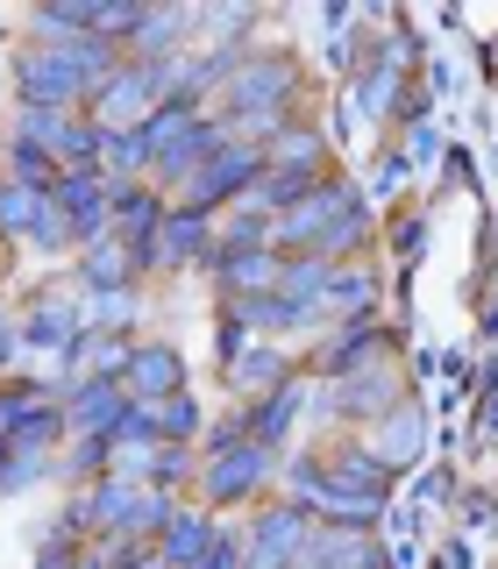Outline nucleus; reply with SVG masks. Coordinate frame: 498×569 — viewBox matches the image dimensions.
Here are the masks:
<instances>
[{
    "label": "nucleus",
    "mask_w": 498,
    "mask_h": 569,
    "mask_svg": "<svg viewBox=\"0 0 498 569\" xmlns=\"http://www.w3.org/2000/svg\"><path fill=\"white\" fill-rule=\"evenodd\" d=\"M263 171H271V157H263V142H228L221 157H207L200 171L178 186V207H192V213H213L221 221L228 207H242L249 192L263 186Z\"/></svg>",
    "instance_id": "f257e3e1"
},
{
    "label": "nucleus",
    "mask_w": 498,
    "mask_h": 569,
    "mask_svg": "<svg viewBox=\"0 0 498 569\" xmlns=\"http://www.w3.org/2000/svg\"><path fill=\"white\" fill-rule=\"evenodd\" d=\"M171 64H178V58H165V64H136V58H129L93 100H86V121H93V129H107V136L142 129V121L165 107V93H171Z\"/></svg>",
    "instance_id": "f03ea898"
},
{
    "label": "nucleus",
    "mask_w": 498,
    "mask_h": 569,
    "mask_svg": "<svg viewBox=\"0 0 498 569\" xmlns=\"http://www.w3.org/2000/svg\"><path fill=\"white\" fill-rule=\"evenodd\" d=\"M356 207H363V186H349L342 171H328V178L307 192V200L285 207L278 221H271V249H278V257H313L320 236H328L342 213H356Z\"/></svg>",
    "instance_id": "7ed1b4c3"
},
{
    "label": "nucleus",
    "mask_w": 498,
    "mask_h": 569,
    "mask_svg": "<svg viewBox=\"0 0 498 569\" xmlns=\"http://www.w3.org/2000/svg\"><path fill=\"white\" fill-rule=\"evenodd\" d=\"M278 470L285 462H278V449H263V441H242V449H228V456H200V506L207 512L249 506Z\"/></svg>",
    "instance_id": "20e7f679"
},
{
    "label": "nucleus",
    "mask_w": 498,
    "mask_h": 569,
    "mask_svg": "<svg viewBox=\"0 0 498 569\" xmlns=\"http://www.w3.org/2000/svg\"><path fill=\"white\" fill-rule=\"evenodd\" d=\"M391 406H406L399 370L370 363V370H356V378H342V385H320L313 406H307V420H385Z\"/></svg>",
    "instance_id": "39448f33"
},
{
    "label": "nucleus",
    "mask_w": 498,
    "mask_h": 569,
    "mask_svg": "<svg viewBox=\"0 0 498 569\" xmlns=\"http://www.w3.org/2000/svg\"><path fill=\"white\" fill-rule=\"evenodd\" d=\"M307 541H313V512H299L292 498L263 506L257 520L242 527V556H249V569H299Z\"/></svg>",
    "instance_id": "423d86ee"
},
{
    "label": "nucleus",
    "mask_w": 498,
    "mask_h": 569,
    "mask_svg": "<svg viewBox=\"0 0 498 569\" xmlns=\"http://www.w3.org/2000/svg\"><path fill=\"white\" fill-rule=\"evenodd\" d=\"M370 363H391V328L385 320H349V328H335L328 342L307 356V370L320 385H342V378H356V370H370Z\"/></svg>",
    "instance_id": "0eeeda50"
},
{
    "label": "nucleus",
    "mask_w": 498,
    "mask_h": 569,
    "mask_svg": "<svg viewBox=\"0 0 498 569\" xmlns=\"http://www.w3.org/2000/svg\"><path fill=\"white\" fill-rule=\"evenodd\" d=\"M22 349L36 356H50V363H79V349H86V313H79V299H64V292H36V307L22 320Z\"/></svg>",
    "instance_id": "6e6552de"
},
{
    "label": "nucleus",
    "mask_w": 498,
    "mask_h": 569,
    "mask_svg": "<svg viewBox=\"0 0 498 569\" xmlns=\"http://www.w3.org/2000/svg\"><path fill=\"white\" fill-rule=\"evenodd\" d=\"M228 142H236V129H228V121L213 114V107H207V114H192L186 129H178V136L165 142V157L150 164V186H186V178L200 171L207 157H221Z\"/></svg>",
    "instance_id": "1a4fd4ad"
},
{
    "label": "nucleus",
    "mask_w": 498,
    "mask_h": 569,
    "mask_svg": "<svg viewBox=\"0 0 498 569\" xmlns=\"http://www.w3.org/2000/svg\"><path fill=\"white\" fill-rule=\"evenodd\" d=\"M71 506H79V520H86V533H93V541H121V548H129L142 485H129V477H100V485L71 491Z\"/></svg>",
    "instance_id": "9d476101"
},
{
    "label": "nucleus",
    "mask_w": 498,
    "mask_h": 569,
    "mask_svg": "<svg viewBox=\"0 0 498 569\" xmlns=\"http://www.w3.org/2000/svg\"><path fill=\"white\" fill-rule=\"evenodd\" d=\"M213 249V213H192V207H171L157 242L142 249V271H186V263H207Z\"/></svg>",
    "instance_id": "9b49d317"
},
{
    "label": "nucleus",
    "mask_w": 498,
    "mask_h": 569,
    "mask_svg": "<svg viewBox=\"0 0 498 569\" xmlns=\"http://www.w3.org/2000/svg\"><path fill=\"white\" fill-rule=\"evenodd\" d=\"M121 385H129L136 406H165L171 391H186V356H178V342H136Z\"/></svg>",
    "instance_id": "f8f14e48"
},
{
    "label": "nucleus",
    "mask_w": 498,
    "mask_h": 569,
    "mask_svg": "<svg viewBox=\"0 0 498 569\" xmlns=\"http://www.w3.org/2000/svg\"><path fill=\"white\" fill-rule=\"evenodd\" d=\"M129 385H114V378H93V385H79V391H64V427L71 435H121V420H129Z\"/></svg>",
    "instance_id": "ddd939ff"
},
{
    "label": "nucleus",
    "mask_w": 498,
    "mask_h": 569,
    "mask_svg": "<svg viewBox=\"0 0 498 569\" xmlns=\"http://www.w3.org/2000/svg\"><path fill=\"white\" fill-rule=\"evenodd\" d=\"M263 157H271L278 171H313V178H328L335 171V150H328V129H320L313 114H292L285 129L263 142Z\"/></svg>",
    "instance_id": "4468645a"
},
{
    "label": "nucleus",
    "mask_w": 498,
    "mask_h": 569,
    "mask_svg": "<svg viewBox=\"0 0 498 569\" xmlns=\"http://www.w3.org/2000/svg\"><path fill=\"white\" fill-rule=\"evenodd\" d=\"M165 213H171V200H165V186H150V178H136V186H114V236L136 249H150L157 242V228H165Z\"/></svg>",
    "instance_id": "2eb2a0df"
},
{
    "label": "nucleus",
    "mask_w": 498,
    "mask_h": 569,
    "mask_svg": "<svg viewBox=\"0 0 498 569\" xmlns=\"http://www.w3.org/2000/svg\"><path fill=\"white\" fill-rule=\"evenodd\" d=\"M307 406H313V385H307V378L278 385L271 399H249V441H263V449H285V441H292V427L307 420Z\"/></svg>",
    "instance_id": "dca6fc26"
},
{
    "label": "nucleus",
    "mask_w": 498,
    "mask_h": 569,
    "mask_svg": "<svg viewBox=\"0 0 498 569\" xmlns=\"http://www.w3.org/2000/svg\"><path fill=\"white\" fill-rule=\"evenodd\" d=\"M320 320H335V328L378 320V271H370V263H335L328 292H320Z\"/></svg>",
    "instance_id": "f3484780"
},
{
    "label": "nucleus",
    "mask_w": 498,
    "mask_h": 569,
    "mask_svg": "<svg viewBox=\"0 0 498 569\" xmlns=\"http://www.w3.org/2000/svg\"><path fill=\"white\" fill-rule=\"evenodd\" d=\"M228 378V391H236V399H271L278 385H292V356H285L278 342H249L236 363L221 370Z\"/></svg>",
    "instance_id": "a211bd4d"
},
{
    "label": "nucleus",
    "mask_w": 498,
    "mask_h": 569,
    "mask_svg": "<svg viewBox=\"0 0 498 569\" xmlns=\"http://www.w3.org/2000/svg\"><path fill=\"white\" fill-rule=\"evenodd\" d=\"M320 456H328V477H335L342 491L391 498V477H399V470H391V462L370 449V441H335V449H320Z\"/></svg>",
    "instance_id": "6ab92c4d"
},
{
    "label": "nucleus",
    "mask_w": 498,
    "mask_h": 569,
    "mask_svg": "<svg viewBox=\"0 0 498 569\" xmlns=\"http://www.w3.org/2000/svg\"><path fill=\"white\" fill-rule=\"evenodd\" d=\"M213 533H221V520H213L207 506H178V520L157 533V556H165L171 569H200V556L213 548Z\"/></svg>",
    "instance_id": "aec40b11"
},
{
    "label": "nucleus",
    "mask_w": 498,
    "mask_h": 569,
    "mask_svg": "<svg viewBox=\"0 0 498 569\" xmlns=\"http://www.w3.org/2000/svg\"><path fill=\"white\" fill-rule=\"evenodd\" d=\"M79 278H86V292H129V284L142 278V257L121 236H107L93 249H79Z\"/></svg>",
    "instance_id": "412c9836"
},
{
    "label": "nucleus",
    "mask_w": 498,
    "mask_h": 569,
    "mask_svg": "<svg viewBox=\"0 0 498 569\" xmlns=\"http://www.w3.org/2000/svg\"><path fill=\"white\" fill-rule=\"evenodd\" d=\"M385 506H391V498H370V491H342V485H335V477H328V491L313 498V527H342V533H378Z\"/></svg>",
    "instance_id": "4be33fe9"
},
{
    "label": "nucleus",
    "mask_w": 498,
    "mask_h": 569,
    "mask_svg": "<svg viewBox=\"0 0 498 569\" xmlns=\"http://www.w3.org/2000/svg\"><path fill=\"white\" fill-rule=\"evenodd\" d=\"M420 449H427V413H420L414 399H406V406H391V413L378 420V456L391 462V470H414Z\"/></svg>",
    "instance_id": "5701e85b"
},
{
    "label": "nucleus",
    "mask_w": 498,
    "mask_h": 569,
    "mask_svg": "<svg viewBox=\"0 0 498 569\" xmlns=\"http://www.w3.org/2000/svg\"><path fill=\"white\" fill-rule=\"evenodd\" d=\"M278 278H285V257H278V249H257V257H236V263H221V271H213V284H221L228 299H263V292H278Z\"/></svg>",
    "instance_id": "b1692460"
},
{
    "label": "nucleus",
    "mask_w": 498,
    "mask_h": 569,
    "mask_svg": "<svg viewBox=\"0 0 498 569\" xmlns=\"http://www.w3.org/2000/svg\"><path fill=\"white\" fill-rule=\"evenodd\" d=\"M50 192H29V186H8L0 178V242H36V228L50 221Z\"/></svg>",
    "instance_id": "393cba45"
},
{
    "label": "nucleus",
    "mask_w": 498,
    "mask_h": 569,
    "mask_svg": "<svg viewBox=\"0 0 498 569\" xmlns=\"http://www.w3.org/2000/svg\"><path fill=\"white\" fill-rule=\"evenodd\" d=\"M64 485H100V477H114V435H71V449L58 456Z\"/></svg>",
    "instance_id": "a878e982"
},
{
    "label": "nucleus",
    "mask_w": 498,
    "mask_h": 569,
    "mask_svg": "<svg viewBox=\"0 0 498 569\" xmlns=\"http://www.w3.org/2000/svg\"><path fill=\"white\" fill-rule=\"evenodd\" d=\"M29 29H36V43H86V36H93V0H58V8H36Z\"/></svg>",
    "instance_id": "bb28decb"
},
{
    "label": "nucleus",
    "mask_w": 498,
    "mask_h": 569,
    "mask_svg": "<svg viewBox=\"0 0 498 569\" xmlns=\"http://www.w3.org/2000/svg\"><path fill=\"white\" fill-rule=\"evenodd\" d=\"M8 186H29V192H58L64 186V164L36 142H14L8 136Z\"/></svg>",
    "instance_id": "cd10ccee"
},
{
    "label": "nucleus",
    "mask_w": 498,
    "mask_h": 569,
    "mask_svg": "<svg viewBox=\"0 0 498 569\" xmlns=\"http://www.w3.org/2000/svg\"><path fill=\"white\" fill-rule=\"evenodd\" d=\"M157 435H165V441H178V449H192V441L207 435V413H200V399H192V391H171V399L157 406Z\"/></svg>",
    "instance_id": "c85d7f7f"
},
{
    "label": "nucleus",
    "mask_w": 498,
    "mask_h": 569,
    "mask_svg": "<svg viewBox=\"0 0 498 569\" xmlns=\"http://www.w3.org/2000/svg\"><path fill=\"white\" fill-rule=\"evenodd\" d=\"M328 278H335V263H328V257H285V278H278V292H285V299H299V307H320Z\"/></svg>",
    "instance_id": "c756f323"
},
{
    "label": "nucleus",
    "mask_w": 498,
    "mask_h": 569,
    "mask_svg": "<svg viewBox=\"0 0 498 569\" xmlns=\"http://www.w3.org/2000/svg\"><path fill=\"white\" fill-rule=\"evenodd\" d=\"M142 0H93V36L100 43H114V50H129L136 43V29H142Z\"/></svg>",
    "instance_id": "7c9ffc66"
},
{
    "label": "nucleus",
    "mask_w": 498,
    "mask_h": 569,
    "mask_svg": "<svg viewBox=\"0 0 498 569\" xmlns=\"http://www.w3.org/2000/svg\"><path fill=\"white\" fill-rule=\"evenodd\" d=\"M79 313H86V335H129V320H136V292H86V299H79Z\"/></svg>",
    "instance_id": "2f4dec72"
},
{
    "label": "nucleus",
    "mask_w": 498,
    "mask_h": 569,
    "mask_svg": "<svg viewBox=\"0 0 498 569\" xmlns=\"http://www.w3.org/2000/svg\"><path fill=\"white\" fill-rule=\"evenodd\" d=\"M64 107H22L14 100V142H36V150H58V136H64Z\"/></svg>",
    "instance_id": "473e14b6"
},
{
    "label": "nucleus",
    "mask_w": 498,
    "mask_h": 569,
    "mask_svg": "<svg viewBox=\"0 0 498 569\" xmlns=\"http://www.w3.org/2000/svg\"><path fill=\"white\" fill-rule=\"evenodd\" d=\"M385 242H391V257L414 271L420 263V249H427V207H414V213H391L385 221Z\"/></svg>",
    "instance_id": "72a5a7b5"
},
{
    "label": "nucleus",
    "mask_w": 498,
    "mask_h": 569,
    "mask_svg": "<svg viewBox=\"0 0 498 569\" xmlns=\"http://www.w3.org/2000/svg\"><path fill=\"white\" fill-rule=\"evenodd\" d=\"M192 477H200V456H192V449H178V441H165V449H157V470H150V485L178 498V491L192 485Z\"/></svg>",
    "instance_id": "f704fd0d"
},
{
    "label": "nucleus",
    "mask_w": 498,
    "mask_h": 569,
    "mask_svg": "<svg viewBox=\"0 0 498 569\" xmlns=\"http://www.w3.org/2000/svg\"><path fill=\"white\" fill-rule=\"evenodd\" d=\"M50 470H58V449H14V456H8V477H0V491H29V485H43Z\"/></svg>",
    "instance_id": "c9c22d12"
},
{
    "label": "nucleus",
    "mask_w": 498,
    "mask_h": 569,
    "mask_svg": "<svg viewBox=\"0 0 498 569\" xmlns=\"http://www.w3.org/2000/svg\"><path fill=\"white\" fill-rule=\"evenodd\" d=\"M249 29H257V8H213L207 14V43L213 50H242Z\"/></svg>",
    "instance_id": "e433bc0d"
},
{
    "label": "nucleus",
    "mask_w": 498,
    "mask_h": 569,
    "mask_svg": "<svg viewBox=\"0 0 498 569\" xmlns=\"http://www.w3.org/2000/svg\"><path fill=\"white\" fill-rule=\"evenodd\" d=\"M406 178H414V164H406V150H385V157H378V171H370V192H378V200H391V192H399Z\"/></svg>",
    "instance_id": "4c0bfd02"
},
{
    "label": "nucleus",
    "mask_w": 498,
    "mask_h": 569,
    "mask_svg": "<svg viewBox=\"0 0 498 569\" xmlns=\"http://www.w3.org/2000/svg\"><path fill=\"white\" fill-rule=\"evenodd\" d=\"M200 569H249V556H242V533H236V527H221V533H213V548L200 556Z\"/></svg>",
    "instance_id": "58836bf2"
},
{
    "label": "nucleus",
    "mask_w": 498,
    "mask_h": 569,
    "mask_svg": "<svg viewBox=\"0 0 498 569\" xmlns=\"http://www.w3.org/2000/svg\"><path fill=\"white\" fill-rule=\"evenodd\" d=\"M399 150H406V164H435V157H449V150H441V136L435 129H427V121H420V129H406V142H399Z\"/></svg>",
    "instance_id": "ea45409f"
},
{
    "label": "nucleus",
    "mask_w": 498,
    "mask_h": 569,
    "mask_svg": "<svg viewBox=\"0 0 498 569\" xmlns=\"http://www.w3.org/2000/svg\"><path fill=\"white\" fill-rule=\"evenodd\" d=\"M213 335H221V370H228V363H236V356H242L249 342H257V335H249V328H242V320H236V313H228V307H221V328H213Z\"/></svg>",
    "instance_id": "a19ab883"
},
{
    "label": "nucleus",
    "mask_w": 498,
    "mask_h": 569,
    "mask_svg": "<svg viewBox=\"0 0 498 569\" xmlns=\"http://www.w3.org/2000/svg\"><path fill=\"white\" fill-rule=\"evenodd\" d=\"M86 548H71V541H36V562L29 569H79Z\"/></svg>",
    "instance_id": "79ce46f5"
},
{
    "label": "nucleus",
    "mask_w": 498,
    "mask_h": 569,
    "mask_svg": "<svg viewBox=\"0 0 498 569\" xmlns=\"http://www.w3.org/2000/svg\"><path fill=\"white\" fill-rule=\"evenodd\" d=\"M14 356H22V328H14V320H8V307H0V370H8Z\"/></svg>",
    "instance_id": "37998d69"
},
{
    "label": "nucleus",
    "mask_w": 498,
    "mask_h": 569,
    "mask_svg": "<svg viewBox=\"0 0 498 569\" xmlns=\"http://www.w3.org/2000/svg\"><path fill=\"white\" fill-rule=\"evenodd\" d=\"M8 456H14V441H8V435H0V477H8Z\"/></svg>",
    "instance_id": "c03bdc74"
},
{
    "label": "nucleus",
    "mask_w": 498,
    "mask_h": 569,
    "mask_svg": "<svg viewBox=\"0 0 498 569\" xmlns=\"http://www.w3.org/2000/svg\"><path fill=\"white\" fill-rule=\"evenodd\" d=\"M0 164H8V157H0ZM0 178H8V171H0Z\"/></svg>",
    "instance_id": "a18cd8bd"
}]
</instances>
